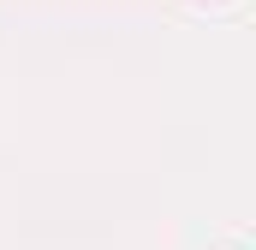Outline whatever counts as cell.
Segmentation results:
<instances>
[]
</instances>
